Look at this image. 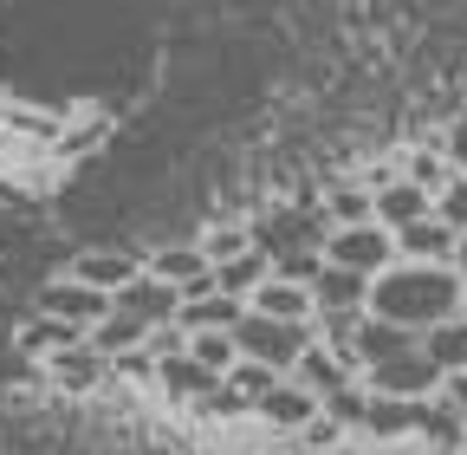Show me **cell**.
Wrapping results in <instances>:
<instances>
[{
  "instance_id": "d4e9b609",
  "label": "cell",
  "mask_w": 467,
  "mask_h": 455,
  "mask_svg": "<svg viewBox=\"0 0 467 455\" xmlns=\"http://www.w3.org/2000/svg\"><path fill=\"white\" fill-rule=\"evenodd\" d=\"M279 377H285V371H273V365H260V358H234V371H227V384L241 390L247 404H260V397H266Z\"/></svg>"
},
{
  "instance_id": "4fadbf2b",
  "label": "cell",
  "mask_w": 467,
  "mask_h": 455,
  "mask_svg": "<svg viewBox=\"0 0 467 455\" xmlns=\"http://www.w3.org/2000/svg\"><path fill=\"white\" fill-rule=\"evenodd\" d=\"M454 241H461V228L441 221L435 208H429L422 221L396 228V254H402V260H454Z\"/></svg>"
},
{
  "instance_id": "7a4b0ae2",
  "label": "cell",
  "mask_w": 467,
  "mask_h": 455,
  "mask_svg": "<svg viewBox=\"0 0 467 455\" xmlns=\"http://www.w3.org/2000/svg\"><path fill=\"white\" fill-rule=\"evenodd\" d=\"M312 338H318L312 319H266V312H254V306L241 312V325H234V345H241V358H260V365H273V371H292Z\"/></svg>"
},
{
  "instance_id": "e0dca14e",
  "label": "cell",
  "mask_w": 467,
  "mask_h": 455,
  "mask_svg": "<svg viewBox=\"0 0 467 455\" xmlns=\"http://www.w3.org/2000/svg\"><path fill=\"white\" fill-rule=\"evenodd\" d=\"M402 345H416V332H402V325H389V319H377V312H364L358 319V332H350V358H358V371L364 365H383V358H396Z\"/></svg>"
},
{
  "instance_id": "52a82bcc",
  "label": "cell",
  "mask_w": 467,
  "mask_h": 455,
  "mask_svg": "<svg viewBox=\"0 0 467 455\" xmlns=\"http://www.w3.org/2000/svg\"><path fill=\"white\" fill-rule=\"evenodd\" d=\"M46 377L58 384V390H98L104 377H110V358L91 345V338H72V345H58V352H46Z\"/></svg>"
},
{
  "instance_id": "ba28073f",
  "label": "cell",
  "mask_w": 467,
  "mask_h": 455,
  "mask_svg": "<svg viewBox=\"0 0 467 455\" xmlns=\"http://www.w3.org/2000/svg\"><path fill=\"white\" fill-rule=\"evenodd\" d=\"M292 377H299L306 390H318V397H331V390H344V384H358L364 371H358V358H350V352H337V345H325V338H312V345L299 352V365H292Z\"/></svg>"
},
{
  "instance_id": "4dcf8cb0",
  "label": "cell",
  "mask_w": 467,
  "mask_h": 455,
  "mask_svg": "<svg viewBox=\"0 0 467 455\" xmlns=\"http://www.w3.org/2000/svg\"><path fill=\"white\" fill-rule=\"evenodd\" d=\"M454 273L467 280V228H461V241H454Z\"/></svg>"
},
{
  "instance_id": "ffe728a7",
  "label": "cell",
  "mask_w": 467,
  "mask_h": 455,
  "mask_svg": "<svg viewBox=\"0 0 467 455\" xmlns=\"http://www.w3.org/2000/svg\"><path fill=\"white\" fill-rule=\"evenodd\" d=\"M266 273H273V254L254 241V248H241L234 260H221V267H214V287H221V293H234V300H247Z\"/></svg>"
},
{
  "instance_id": "603a6c76",
  "label": "cell",
  "mask_w": 467,
  "mask_h": 455,
  "mask_svg": "<svg viewBox=\"0 0 467 455\" xmlns=\"http://www.w3.org/2000/svg\"><path fill=\"white\" fill-rule=\"evenodd\" d=\"M402 176H409V183H422L429 196H441V189H448V176H454V163L441 156V143H416V150L402 156Z\"/></svg>"
},
{
  "instance_id": "f1b7e54d",
  "label": "cell",
  "mask_w": 467,
  "mask_h": 455,
  "mask_svg": "<svg viewBox=\"0 0 467 455\" xmlns=\"http://www.w3.org/2000/svg\"><path fill=\"white\" fill-rule=\"evenodd\" d=\"M337 436H344V423H337V410H318V417H312V423L299 429V442H312V449H331Z\"/></svg>"
},
{
  "instance_id": "cb8c5ba5",
  "label": "cell",
  "mask_w": 467,
  "mask_h": 455,
  "mask_svg": "<svg viewBox=\"0 0 467 455\" xmlns=\"http://www.w3.org/2000/svg\"><path fill=\"white\" fill-rule=\"evenodd\" d=\"M189 352L208 365V371H234V358H241V345H234V332H189Z\"/></svg>"
},
{
  "instance_id": "4316f807",
  "label": "cell",
  "mask_w": 467,
  "mask_h": 455,
  "mask_svg": "<svg viewBox=\"0 0 467 455\" xmlns=\"http://www.w3.org/2000/svg\"><path fill=\"white\" fill-rule=\"evenodd\" d=\"M435 215L454 221V228H467V169H454V176H448V189L435 196Z\"/></svg>"
},
{
  "instance_id": "7c38bea8",
  "label": "cell",
  "mask_w": 467,
  "mask_h": 455,
  "mask_svg": "<svg viewBox=\"0 0 467 455\" xmlns=\"http://www.w3.org/2000/svg\"><path fill=\"white\" fill-rule=\"evenodd\" d=\"M66 273H78L85 287H98V293H117L124 280L143 273V260H137L130 248H78V260H72Z\"/></svg>"
},
{
  "instance_id": "30bf717a",
  "label": "cell",
  "mask_w": 467,
  "mask_h": 455,
  "mask_svg": "<svg viewBox=\"0 0 467 455\" xmlns=\"http://www.w3.org/2000/svg\"><path fill=\"white\" fill-rule=\"evenodd\" d=\"M214 384H221V371H208L189 345L156 358V390H162V397H175V404H202V397H208Z\"/></svg>"
},
{
  "instance_id": "5bb4252c",
  "label": "cell",
  "mask_w": 467,
  "mask_h": 455,
  "mask_svg": "<svg viewBox=\"0 0 467 455\" xmlns=\"http://www.w3.org/2000/svg\"><path fill=\"white\" fill-rule=\"evenodd\" d=\"M241 312H247V300H234V293H221V287H202V293H182V332H234L241 325Z\"/></svg>"
},
{
  "instance_id": "8fae6325",
  "label": "cell",
  "mask_w": 467,
  "mask_h": 455,
  "mask_svg": "<svg viewBox=\"0 0 467 455\" xmlns=\"http://www.w3.org/2000/svg\"><path fill=\"white\" fill-rule=\"evenodd\" d=\"M143 267H150L156 280H169L175 293H202V287H214V260L202 254V241H182V248H156Z\"/></svg>"
},
{
  "instance_id": "6da1fadb",
  "label": "cell",
  "mask_w": 467,
  "mask_h": 455,
  "mask_svg": "<svg viewBox=\"0 0 467 455\" xmlns=\"http://www.w3.org/2000/svg\"><path fill=\"white\" fill-rule=\"evenodd\" d=\"M461 306H467V280L454 273V260H402V254L370 280V300H364V312L416 332V338L429 325L454 319Z\"/></svg>"
},
{
  "instance_id": "3957f363",
  "label": "cell",
  "mask_w": 467,
  "mask_h": 455,
  "mask_svg": "<svg viewBox=\"0 0 467 455\" xmlns=\"http://www.w3.org/2000/svg\"><path fill=\"white\" fill-rule=\"evenodd\" d=\"M325 260L377 280V273L396 260V228H383L377 215H370V221H337L331 235H325Z\"/></svg>"
},
{
  "instance_id": "f546056e",
  "label": "cell",
  "mask_w": 467,
  "mask_h": 455,
  "mask_svg": "<svg viewBox=\"0 0 467 455\" xmlns=\"http://www.w3.org/2000/svg\"><path fill=\"white\" fill-rule=\"evenodd\" d=\"M441 404L454 410V423L467 429V371H454V377H441Z\"/></svg>"
},
{
  "instance_id": "8992f818",
  "label": "cell",
  "mask_w": 467,
  "mask_h": 455,
  "mask_svg": "<svg viewBox=\"0 0 467 455\" xmlns=\"http://www.w3.org/2000/svg\"><path fill=\"white\" fill-rule=\"evenodd\" d=\"M318 410H325V397H318V390H306V384L292 377V371H285V377H279V384L260 397V404H254V417H260V423H273V429H292V436H299V429H306Z\"/></svg>"
},
{
  "instance_id": "44dd1931",
  "label": "cell",
  "mask_w": 467,
  "mask_h": 455,
  "mask_svg": "<svg viewBox=\"0 0 467 455\" xmlns=\"http://www.w3.org/2000/svg\"><path fill=\"white\" fill-rule=\"evenodd\" d=\"M422 352L441 365V377L467 371V306H461L454 319H441V325H429V332H422Z\"/></svg>"
},
{
  "instance_id": "5b68a950",
  "label": "cell",
  "mask_w": 467,
  "mask_h": 455,
  "mask_svg": "<svg viewBox=\"0 0 467 455\" xmlns=\"http://www.w3.org/2000/svg\"><path fill=\"white\" fill-rule=\"evenodd\" d=\"M33 312H46V319H58V325H72V332L91 338V325L110 312V293L85 287L78 273H58V280H46V287L33 293Z\"/></svg>"
},
{
  "instance_id": "277c9868",
  "label": "cell",
  "mask_w": 467,
  "mask_h": 455,
  "mask_svg": "<svg viewBox=\"0 0 467 455\" xmlns=\"http://www.w3.org/2000/svg\"><path fill=\"white\" fill-rule=\"evenodd\" d=\"M364 390H377V397H441V365L422 352V338H416V345H402L396 358L364 365Z\"/></svg>"
},
{
  "instance_id": "d6986e66",
  "label": "cell",
  "mask_w": 467,
  "mask_h": 455,
  "mask_svg": "<svg viewBox=\"0 0 467 455\" xmlns=\"http://www.w3.org/2000/svg\"><path fill=\"white\" fill-rule=\"evenodd\" d=\"M318 208H325L331 228H337V221H370V215H377V189H370L364 176H337V183L318 196Z\"/></svg>"
},
{
  "instance_id": "7402d4cb",
  "label": "cell",
  "mask_w": 467,
  "mask_h": 455,
  "mask_svg": "<svg viewBox=\"0 0 467 455\" xmlns=\"http://www.w3.org/2000/svg\"><path fill=\"white\" fill-rule=\"evenodd\" d=\"M143 338H150V325H143L137 312H124V306H110V312L91 325V345H98L104 358H124V352H137Z\"/></svg>"
},
{
  "instance_id": "2e32d148",
  "label": "cell",
  "mask_w": 467,
  "mask_h": 455,
  "mask_svg": "<svg viewBox=\"0 0 467 455\" xmlns=\"http://www.w3.org/2000/svg\"><path fill=\"white\" fill-rule=\"evenodd\" d=\"M247 306L266 312V319H312L318 312L312 306V287H306V280H285V273H266L260 287L247 293Z\"/></svg>"
},
{
  "instance_id": "484cf974",
  "label": "cell",
  "mask_w": 467,
  "mask_h": 455,
  "mask_svg": "<svg viewBox=\"0 0 467 455\" xmlns=\"http://www.w3.org/2000/svg\"><path fill=\"white\" fill-rule=\"evenodd\" d=\"M241 248H254V228H247V221H221V228H208V235H202V254H208L214 267L234 260Z\"/></svg>"
},
{
  "instance_id": "ac0fdd59",
  "label": "cell",
  "mask_w": 467,
  "mask_h": 455,
  "mask_svg": "<svg viewBox=\"0 0 467 455\" xmlns=\"http://www.w3.org/2000/svg\"><path fill=\"white\" fill-rule=\"evenodd\" d=\"M429 208H435V196H429L422 183H409L402 169H396L389 183H377V221H383V228H409V221H422Z\"/></svg>"
},
{
  "instance_id": "9c48e42d",
  "label": "cell",
  "mask_w": 467,
  "mask_h": 455,
  "mask_svg": "<svg viewBox=\"0 0 467 455\" xmlns=\"http://www.w3.org/2000/svg\"><path fill=\"white\" fill-rule=\"evenodd\" d=\"M110 306H124V312H137L143 325H169L175 312H182V293H175L169 280H156V273L143 267L137 280H124V287L110 293Z\"/></svg>"
},
{
  "instance_id": "83f0119b",
  "label": "cell",
  "mask_w": 467,
  "mask_h": 455,
  "mask_svg": "<svg viewBox=\"0 0 467 455\" xmlns=\"http://www.w3.org/2000/svg\"><path fill=\"white\" fill-rule=\"evenodd\" d=\"M435 143H441V156H448L454 169H467V111H454V118H448V131H441Z\"/></svg>"
},
{
  "instance_id": "9a60e30c",
  "label": "cell",
  "mask_w": 467,
  "mask_h": 455,
  "mask_svg": "<svg viewBox=\"0 0 467 455\" xmlns=\"http://www.w3.org/2000/svg\"><path fill=\"white\" fill-rule=\"evenodd\" d=\"M364 300H370V280L364 273H350V267H318V280H312V306L318 312H364ZM312 312V319H318Z\"/></svg>"
}]
</instances>
